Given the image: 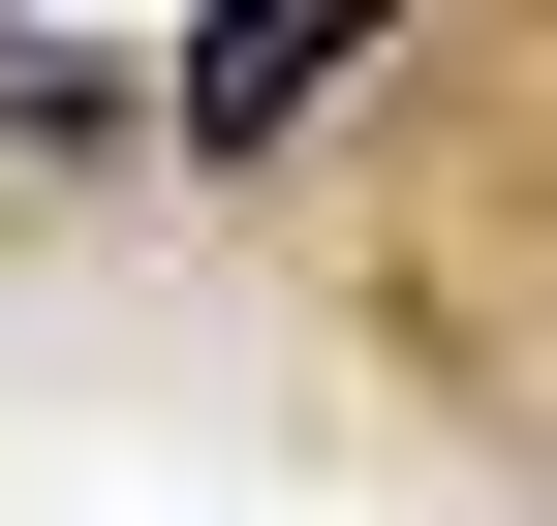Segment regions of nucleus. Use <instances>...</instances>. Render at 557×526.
<instances>
[{
  "label": "nucleus",
  "instance_id": "obj_1",
  "mask_svg": "<svg viewBox=\"0 0 557 526\" xmlns=\"http://www.w3.org/2000/svg\"><path fill=\"white\" fill-rule=\"evenodd\" d=\"M372 32H403V0H218V32H186V155H278Z\"/></svg>",
  "mask_w": 557,
  "mask_h": 526
},
{
  "label": "nucleus",
  "instance_id": "obj_2",
  "mask_svg": "<svg viewBox=\"0 0 557 526\" xmlns=\"http://www.w3.org/2000/svg\"><path fill=\"white\" fill-rule=\"evenodd\" d=\"M0 155H124V62H62V32H0Z\"/></svg>",
  "mask_w": 557,
  "mask_h": 526
}]
</instances>
